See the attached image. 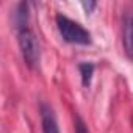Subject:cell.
<instances>
[{"instance_id":"1","label":"cell","mask_w":133,"mask_h":133,"mask_svg":"<svg viewBox=\"0 0 133 133\" xmlns=\"http://www.w3.org/2000/svg\"><path fill=\"white\" fill-rule=\"evenodd\" d=\"M55 22H56V28L63 41L69 42V44H80V45H88L92 42L89 30H86L82 24L69 19L68 16L58 13L55 16Z\"/></svg>"},{"instance_id":"2","label":"cell","mask_w":133,"mask_h":133,"mask_svg":"<svg viewBox=\"0 0 133 133\" xmlns=\"http://www.w3.org/2000/svg\"><path fill=\"white\" fill-rule=\"evenodd\" d=\"M17 44H19L24 63L30 69H35L41 59V44L36 33L30 27L17 30Z\"/></svg>"},{"instance_id":"3","label":"cell","mask_w":133,"mask_h":133,"mask_svg":"<svg viewBox=\"0 0 133 133\" xmlns=\"http://www.w3.org/2000/svg\"><path fill=\"white\" fill-rule=\"evenodd\" d=\"M122 45L128 59L133 61V10L125 11L122 19Z\"/></svg>"},{"instance_id":"4","label":"cell","mask_w":133,"mask_h":133,"mask_svg":"<svg viewBox=\"0 0 133 133\" xmlns=\"http://www.w3.org/2000/svg\"><path fill=\"white\" fill-rule=\"evenodd\" d=\"M39 114H41V125L42 133H61L58 127V121L55 117V113L52 107L45 102H41L39 105Z\"/></svg>"},{"instance_id":"5","label":"cell","mask_w":133,"mask_h":133,"mask_svg":"<svg viewBox=\"0 0 133 133\" xmlns=\"http://www.w3.org/2000/svg\"><path fill=\"white\" fill-rule=\"evenodd\" d=\"M28 19H30V3L19 2L14 8V13H13V25H14L16 31L28 27Z\"/></svg>"},{"instance_id":"6","label":"cell","mask_w":133,"mask_h":133,"mask_svg":"<svg viewBox=\"0 0 133 133\" xmlns=\"http://www.w3.org/2000/svg\"><path fill=\"white\" fill-rule=\"evenodd\" d=\"M94 69H96V66L91 61H82V63H78V72H80L82 85L85 88H89L91 86L92 75H94Z\"/></svg>"},{"instance_id":"7","label":"cell","mask_w":133,"mask_h":133,"mask_svg":"<svg viewBox=\"0 0 133 133\" xmlns=\"http://www.w3.org/2000/svg\"><path fill=\"white\" fill-rule=\"evenodd\" d=\"M74 128H75V133H91L89 128H88V125L85 124V121L78 114L74 116Z\"/></svg>"},{"instance_id":"8","label":"cell","mask_w":133,"mask_h":133,"mask_svg":"<svg viewBox=\"0 0 133 133\" xmlns=\"http://www.w3.org/2000/svg\"><path fill=\"white\" fill-rule=\"evenodd\" d=\"M97 6V2H94V0H88V2H82V8L85 10L86 14H91L94 11V8Z\"/></svg>"}]
</instances>
